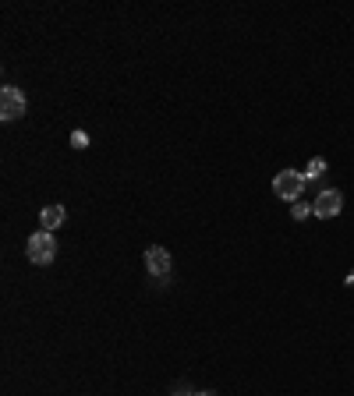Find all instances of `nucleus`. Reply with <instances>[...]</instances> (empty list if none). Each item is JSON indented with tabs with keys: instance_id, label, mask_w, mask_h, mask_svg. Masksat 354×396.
<instances>
[{
	"instance_id": "obj_1",
	"label": "nucleus",
	"mask_w": 354,
	"mask_h": 396,
	"mask_svg": "<svg viewBox=\"0 0 354 396\" xmlns=\"http://www.w3.org/2000/svg\"><path fill=\"white\" fill-rule=\"evenodd\" d=\"M25 255H29V262H36V265H50L54 255H57V241H54V234H50V230L33 234L29 244H25Z\"/></svg>"
},
{
	"instance_id": "obj_2",
	"label": "nucleus",
	"mask_w": 354,
	"mask_h": 396,
	"mask_svg": "<svg viewBox=\"0 0 354 396\" xmlns=\"http://www.w3.org/2000/svg\"><path fill=\"white\" fill-rule=\"evenodd\" d=\"M301 191H305V174H297V170H280V174L273 177V195H276V198L297 202Z\"/></svg>"
},
{
	"instance_id": "obj_3",
	"label": "nucleus",
	"mask_w": 354,
	"mask_h": 396,
	"mask_svg": "<svg viewBox=\"0 0 354 396\" xmlns=\"http://www.w3.org/2000/svg\"><path fill=\"white\" fill-rule=\"evenodd\" d=\"M22 114H25V96H22V89L4 85V89H0V117H4V121H18Z\"/></svg>"
},
{
	"instance_id": "obj_4",
	"label": "nucleus",
	"mask_w": 354,
	"mask_h": 396,
	"mask_svg": "<svg viewBox=\"0 0 354 396\" xmlns=\"http://www.w3.org/2000/svg\"><path fill=\"white\" fill-rule=\"evenodd\" d=\"M340 209H343V195H340L336 188L322 191V195L315 198V205H312V212H315L319 220H333V216H336Z\"/></svg>"
},
{
	"instance_id": "obj_5",
	"label": "nucleus",
	"mask_w": 354,
	"mask_h": 396,
	"mask_svg": "<svg viewBox=\"0 0 354 396\" xmlns=\"http://www.w3.org/2000/svg\"><path fill=\"white\" fill-rule=\"evenodd\" d=\"M146 269H149L153 276L167 280V276H170V251L160 248V244H153V248L146 251Z\"/></svg>"
},
{
	"instance_id": "obj_6",
	"label": "nucleus",
	"mask_w": 354,
	"mask_h": 396,
	"mask_svg": "<svg viewBox=\"0 0 354 396\" xmlns=\"http://www.w3.org/2000/svg\"><path fill=\"white\" fill-rule=\"evenodd\" d=\"M64 216H68V212H64V205H47V209L40 212V223H43V227L54 234V230L64 223Z\"/></svg>"
},
{
	"instance_id": "obj_7",
	"label": "nucleus",
	"mask_w": 354,
	"mask_h": 396,
	"mask_svg": "<svg viewBox=\"0 0 354 396\" xmlns=\"http://www.w3.org/2000/svg\"><path fill=\"white\" fill-rule=\"evenodd\" d=\"M322 174H326V160H319V156H315V160L308 163V170H305V181H319Z\"/></svg>"
},
{
	"instance_id": "obj_8",
	"label": "nucleus",
	"mask_w": 354,
	"mask_h": 396,
	"mask_svg": "<svg viewBox=\"0 0 354 396\" xmlns=\"http://www.w3.org/2000/svg\"><path fill=\"white\" fill-rule=\"evenodd\" d=\"M290 216H294V220H308V216H312V205H305V202H294Z\"/></svg>"
},
{
	"instance_id": "obj_9",
	"label": "nucleus",
	"mask_w": 354,
	"mask_h": 396,
	"mask_svg": "<svg viewBox=\"0 0 354 396\" xmlns=\"http://www.w3.org/2000/svg\"><path fill=\"white\" fill-rule=\"evenodd\" d=\"M71 145H75V149H89V135H85V131H75V135H71Z\"/></svg>"
},
{
	"instance_id": "obj_10",
	"label": "nucleus",
	"mask_w": 354,
	"mask_h": 396,
	"mask_svg": "<svg viewBox=\"0 0 354 396\" xmlns=\"http://www.w3.org/2000/svg\"><path fill=\"white\" fill-rule=\"evenodd\" d=\"M195 396H216V392H209V389H202V392H195Z\"/></svg>"
}]
</instances>
